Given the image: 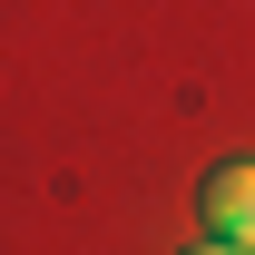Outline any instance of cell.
<instances>
[{"label": "cell", "instance_id": "obj_1", "mask_svg": "<svg viewBox=\"0 0 255 255\" xmlns=\"http://www.w3.org/2000/svg\"><path fill=\"white\" fill-rule=\"evenodd\" d=\"M206 236H226V246H255V157L236 167H206Z\"/></svg>", "mask_w": 255, "mask_h": 255}, {"label": "cell", "instance_id": "obj_2", "mask_svg": "<svg viewBox=\"0 0 255 255\" xmlns=\"http://www.w3.org/2000/svg\"><path fill=\"white\" fill-rule=\"evenodd\" d=\"M187 255H255V246H226V236H206V246H187Z\"/></svg>", "mask_w": 255, "mask_h": 255}]
</instances>
